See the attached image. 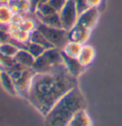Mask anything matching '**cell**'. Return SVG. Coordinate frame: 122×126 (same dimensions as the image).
I'll return each mask as SVG.
<instances>
[{"label":"cell","mask_w":122,"mask_h":126,"mask_svg":"<svg viewBox=\"0 0 122 126\" xmlns=\"http://www.w3.org/2000/svg\"><path fill=\"white\" fill-rule=\"evenodd\" d=\"M75 86L76 77L66 66L51 72L34 73L25 99L45 117L56 102Z\"/></svg>","instance_id":"obj_1"},{"label":"cell","mask_w":122,"mask_h":126,"mask_svg":"<svg viewBox=\"0 0 122 126\" xmlns=\"http://www.w3.org/2000/svg\"><path fill=\"white\" fill-rule=\"evenodd\" d=\"M86 108V101L77 86L63 96L51 110L46 115L47 125H69L72 119L80 110Z\"/></svg>","instance_id":"obj_2"},{"label":"cell","mask_w":122,"mask_h":126,"mask_svg":"<svg viewBox=\"0 0 122 126\" xmlns=\"http://www.w3.org/2000/svg\"><path fill=\"white\" fill-rule=\"evenodd\" d=\"M36 29L45 36L46 39L54 47H56L60 50L63 49L65 46L70 42L69 37H68V32H69L64 30V29L51 28V27L46 26L40 22L36 24Z\"/></svg>","instance_id":"obj_3"},{"label":"cell","mask_w":122,"mask_h":126,"mask_svg":"<svg viewBox=\"0 0 122 126\" xmlns=\"http://www.w3.org/2000/svg\"><path fill=\"white\" fill-rule=\"evenodd\" d=\"M59 16L61 20L62 28L70 32L76 25L78 20V14L74 4V0H67L66 4L59 12Z\"/></svg>","instance_id":"obj_4"},{"label":"cell","mask_w":122,"mask_h":126,"mask_svg":"<svg viewBox=\"0 0 122 126\" xmlns=\"http://www.w3.org/2000/svg\"><path fill=\"white\" fill-rule=\"evenodd\" d=\"M34 71L32 67L30 68H25L22 70V73L19 76V78H17L16 80H14V85L17 91V94L20 96L26 98V96L28 94V90L31 85L32 76L34 75Z\"/></svg>","instance_id":"obj_5"},{"label":"cell","mask_w":122,"mask_h":126,"mask_svg":"<svg viewBox=\"0 0 122 126\" xmlns=\"http://www.w3.org/2000/svg\"><path fill=\"white\" fill-rule=\"evenodd\" d=\"M97 18H98V12H97V8L95 7H91L90 9L82 13L80 16H78V20H77V25H80L88 29V30H92L95 25L97 24Z\"/></svg>","instance_id":"obj_6"},{"label":"cell","mask_w":122,"mask_h":126,"mask_svg":"<svg viewBox=\"0 0 122 126\" xmlns=\"http://www.w3.org/2000/svg\"><path fill=\"white\" fill-rule=\"evenodd\" d=\"M60 53H61V56H62L65 65H66L67 69L69 70L70 73H72L73 76L77 77V76H79L83 72L85 66H83L80 63V62L78 61L77 58H73V57L67 55L63 50H60Z\"/></svg>","instance_id":"obj_7"},{"label":"cell","mask_w":122,"mask_h":126,"mask_svg":"<svg viewBox=\"0 0 122 126\" xmlns=\"http://www.w3.org/2000/svg\"><path fill=\"white\" fill-rule=\"evenodd\" d=\"M91 30H88L80 25H75L70 32H68V37L70 42H76L83 44L87 41V39L90 36Z\"/></svg>","instance_id":"obj_8"},{"label":"cell","mask_w":122,"mask_h":126,"mask_svg":"<svg viewBox=\"0 0 122 126\" xmlns=\"http://www.w3.org/2000/svg\"><path fill=\"white\" fill-rule=\"evenodd\" d=\"M13 59L15 63H19L20 65L24 66L25 68L32 67L35 60V58L27 49H24V48H20L19 51L16 53V55L13 57Z\"/></svg>","instance_id":"obj_9"},{"label":"cell","mask_w":122,"mask_h":126,"mask_svg":"<svg viewBox=\"0 0 122 126\" xmlns=\"http://www.w3.org/2000/svg\"><path fill=\"white\" fill-rule=\"evenodd\" d=\"M96 57V51L95 48L91 46H83L79 55L77 57L78 61L83 66H87L94 61Z\"/></svg>","instance_id":"obj_10"},{"label":"cell","mask_w":122,"mask_h":126,"mask_svg":"<svg viewBox=\"0 0 122 126\" xmlns=\"http://www.w3.org/2000/svg\"><path fill=\"white\" fill-rule=\"evenodd\" d=\"M36 18L38 19L40 23L44 24L46 26H49L51 28H58V29H63L61 20L59 16V13H51L50 15H39L36 14Z\"/></svg>","instance_id":"obj_11"},{"label":"cell","mask_w":122,"mask_h":126,"mask_svg":"<svg viewBox=\"0 0 122 126\" xmlns=\"http://www.w3.org/2000/svg\"><path fill=\"white\" fill-rule=\"evenodd\" d=\"M0 82H1L2 87L5 89L9 94L13 95V96L17 95V91H16L15 85H14V82H13L11 75L8 72H6V71H1L0 72Z\"/></svg>","instance_id":"obj_12"},{"label":"cell","mask_w":122,"mask_h":126,"mask_svg":"<svg viewBox=\"0 0 122 126\" xmlns=\"http://www.w3.org/2000/svg\"><path fill=\"white\" fill-rule=\"evenodd\" d=\"M13 15L14 13L8 5V3L0 4V25L8 26L11 23Z\"/></svg>","instance_id":"obj_13"},{"label":"cell","mask_w":122,"mask_h":126,"mask_svg":"<svg viewBox=\"0 0 122 126\" xmlns=\"http://www.w3.org/2000/svg\"><path fill=\"white\" fill-rule=\"evenodd\" d=\"M92 124H93L92 120L89 115L85 111V109H82L79 112H77L69 123V125H92Z\"/></svg>","instance_id":"obj_14"},{"label":"cell","mask_w":122,"mask_h":126,"mask_svg":"<svg viewBox=\"0 0 122 126\" xmlns=\"http://www.w3.org/2000/svg\"><path fill=\"white\" fill-rule=\"evenodd\" d=\"M30 42L32 43H35V44H38L42 47H44L46 49L48 48H51V47H54L45 38V36L39 32L37 29H35L33 32H31V36H30Z\"/></svg>","instance_id":"obj_15"},{"label":"cell","mask_w":122,"mask_h":126,"mask_svg":"<svg viewBox=\"0 0 122 126\" xmlns=\"http://www.w3.org/2000/svg\"><path fill=\"white\" fill-rule=\"evenodd\" d=\"M10 32V37L19 42L21 44H26L30 41V36H31V32H28L22 30V29H17L14 31H11Z\"/></svg>","instance_id":"obj_16"},{"label":"cell","mask_w":122,"mask_h":126,"mask_svg":"<svg viewBox=\"0 0 122 126\" xmlns=\"http://www.w3.org/2000/svg\"><path fill=\"white\" fill-rule=\"evenodd\" d=\"M82 47H83V46H82V44H80V43L69 42V43L64 47V48L61 49V50H63L65 53H66L67 55H69V56L73 57V58H77L78 55H79V53H80V51H81Z\"/></svg>","instance_id":"obj_17"},{"label":"cell","mask_w":122,"mask_h":126,"mask_svg":"<svg viewBox=\"0 0 122 126\" xmlns=\"http://www.w3.org/2000/svg\"><path fill=\"white\" fill-rule=\"evenodd\" d=\"M19 47L15 45L12 44V43H7V42H3L0 45V52L4 55L8 57H14L16 55V53L19 51Z\"/></svg>","instance_id":"obj_18"},{"label":"cell","mask_w":122,"mask_h":126,"mask_svg":"<svg viewBox=\"0 0 122 126\" xmlns=\"http://www.w3.org/2000/svg\"><path fill=\"white\" fill-rule=\"evenodd\" d=\"M26 49L29 51L35 59L37 57L41 56L46 50V48L44 47H42V46H40L38 44H35V43H32L30 41L28 43H26Z\"/></svg>","instance_id":"obj_19"},{"label":"cell","mask_w":122,"mask_h":126,"mask_svg":"<svg viewBox=\"0 0 122 126\" xmlns=\"http://www.w3.org/2000/svg\"><path fill=\"white\" fill-rule=\"evenodd\" d=\"M74 4H75V8H76V12L78 16H80L82 13L87 12L91 8L87 0H74Z\"/></svg>","instance_id":"obj_20"},{"label":"cell","mask_w":122,"mask_h":126,"mask_svg":"<svg viewBox=\"0 0 122 126\" xmlns=\"http://www.w3.org/2000/svg\"><path fill=\"white\" fill-rule=\"evenodd\" d=\"M36 22L32 19H27V20H24L23 23H22V26L20 29L24 30L28 32H33L35 29H36Z\"/></svg>","instance_id":"obj_21"},{"label":"cell","mask_w":122,"mask_h":126,"mask_svg":"<svg viewBox=\"0 0 122 126\" xmlns=\"http://www.w3.org/2000/svg\"><path fill=\"white\" fill-rule=\"evenodd\" d=\"M67 0H49L47 3L50 5V6L56 12V13H59L62 8L64 7V5L66 4Z\"/></svg>","instance_id":"obj_22"},{"label":"cell","mask_w":122,"mask_h":126,"mask_svg":"<svg viewBox=\"0 0 122 126\" xmlns=\"http://www.w3.org/2000/svg\"><path fill=\"white\" fill-rule=\"evenodd\" d=\"M41 3V0H30V5H31V12L35 13V11L37 10V7Z\"/></svg>","instance_id":"obj_23"},{"label":"cell","mask_w":122,"mask_h":126,"mask_svg":"<svg viewBox=\"0 0 122 126\" xmlns=\"http://www.w3.org/2000/svg\"><path fill=\"white\" fill-rule=\"evenodd\" d=\"M89 5L91 7H95V8H98L99 5L101 4V1L102 0H87Z\"/></svg>","instance_id":"obj_24"},{"label":"cell","mask_w":122,"mask_h":126,"mask_svg":"<svg viewBox=\"0 0 122 126\" xmlns=\"http://www.w3.org/2000/svg\"><path fill=\"white\" fill-rule=\"evenodd\" d=\"M9 1H10V0H0L1 3H8Z\"/></svg>","instance_id":"obj_25"},{"label":"cell","mask_w":122,"mask_h":126,"mask_svg":"<svg viewBox=\"0 0 122 126\" xmlns=\"http://www.w3.org/2000/svg\"><path fill=\"white\" fill-rule=\"evenodd\" d=\"M49 0H41V3H46V2H48Z\"/></svg>","instance_id":"obj_26"}]
</instances>
